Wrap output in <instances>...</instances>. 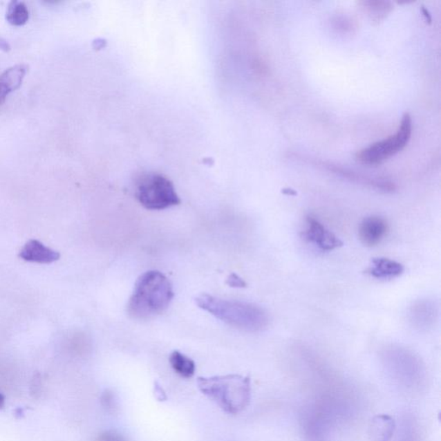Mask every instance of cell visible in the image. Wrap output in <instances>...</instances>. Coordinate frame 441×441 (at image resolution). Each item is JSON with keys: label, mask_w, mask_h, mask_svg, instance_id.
<instances>
[{"label": "cell", "mask_w": 441, "mask_h": 441, "mask_svg": "<svg viewBox=\"0 0 441 441\" xmlns=\"http://www.w3.org/2000/svg\"><path fill=\"white\" fill-rule=\"evenodd\" d=\"M100 401L101 404L106 409V411H114L115 408V399L113 392L110 390L104 391L102 395H101Z\"/></svg>", "instance_id": "16"}, {"label": "cell", "mask_w": 441, "mask_h": 441, "mask_svg": "<svg viewBox=\"0 0 441 441\" xmlns=\"http://www.w3.org/2000/svg\"><path fill=\"white\" fill-rule=\"evenodd\" d=\"M135 198L150 211H162L180 204L173 182L158 173H144L135 181Z\"/></svg>", "instance_id": "4"}, {"label": "cell", "mask_w": 441, "mask_h": 441, "mask_svg": "<svg viewBox=\"0 0 441 441\" xmlns=\"http://www.w3.org/2000/svg\"><path fill=\"white\" fill-rule=\"evenodd\" d=\"M226 283L227 285L234 287V288H245L247 286L246 282L236 274H230Z\"/></svg>", "instance_id": "18"}, {"label": "cell", "mask_w": 441, "mask_h": 441, "mask_svg": "<svg viewBox=\"0 0 441 441\" xmlns=\"http://www.w3.org/2000/svg\"><path fill=\"white\" fill-rule=\"evenodd\" d=\"M395 423L388 415H376L370 422L369 433L373 441H391L394 435Z\"/></svg>", "instance_id": "12"}, {"label": "cell", "mask_w": 441, "mask_h": 441, "mask_svg": "<svg viewBox=\"0 0 441 441\" xmlns=\"http://www.w3.org/2000/svg\"><path fill=\"white\" fill-rule=\"evenodd\" d=\"M174 292L169 279L159 271H149L139 276L127 311L136 320H148L165 312Z\"/></svg>", "instance_id": "1"}, {"label": "cell", "mask_w": 441, "mask_h": 441, "mask_svg": "<svg viewBox=\"0 0 441 441\" xmlns=\"http://www.w3.org/2000/svg\"><path fill=\"white\" fill-rule=\"evenodd\" d=\"M364 8L372 16V19L380 21L384 19L393 9L391 2L386 1H364Z\"/></svg>", "instance_id": "15"}, {"label": "cell", "mask_w": 441, "mask_h": 441, "mask_svg": "<svg viewBox=\"0 0 441 441\" xmlns=\"http://www.w3.org/2000/svg\"><path fill=\"white\" fill-rule=\"evenodd\" d=\"M5 405H6V398L5 397H3V395L1 393H0V409L5 407Z\"/></svg>", "instance_id": "24"}, {"label": "cell", "mask_w": 441, "mask_h": 441, "mask_svg": "<svg viewBox=\"0 0 441 441\" xmlns=\"http://www.w3.org/2000/svg\"><path fill=\"white\" fill-rule=\"evenodd\" d=\"M404 271V265L387 258H377L373 261L368 274L376 279H391L397 278Z\"/></svg>", "instance_id": "11"}, {"label": "cell", "mask_w": 441, "mask_h": 441, "mask_svg": "<svg viewBox=\"0 0 441 441\" xmlns=\"http://www.w3.org/2000/svg\"><path fill=\"white\" fill-rule=\"evenodd\" d=\"M30 19L29 9L23 1L13 0L10 2L6 12V19L13 26H23Z\"/></svg>", "instance_id": "14"}, {"label": "cell", "mask_w": 441, "mask_h": 441, "mask_svg": "<svg viewBox=\"0 0 441 441\" xmlns=\"http://www.w3.org/2000/svg\"><path fill=\"white\" fill-rule=\"evenodd\" d=\"M200 309L238 330L258 332L265 330L269 323L267 312L254 303L226 300L202 294L196 299Z\"/></svg>", "instance_id": "2"}, {"label": "cell", "mask_w": 441, "mask_h": 441, "mask_svg": "<svg viewBox=\"0 0 441 441\" xmlns=\"http://www.w3.org/2000/svg\"><path fill=\"white\" fill-rule=\"evenodd\" d=\"M412 129L411 115L406 112L402 115L400 125L394 135L359 150L356 153L357 160L363 165L372 167L381 165L407 147L411 142Z\"/></svg>", "instance_id": "5"}, {"label": "cell", "mask_w": 441, "mask_h": 441, "mask_svg": "<svg viewBox=\"0 0 441 441\" xmlns=\"http://www.w3.org/2000/svg\"><path fill=\"white\" fill-rule=\"evenodd\" d=\"M311 162L316 164L318 167L324 168L325 170L330 171V173L336 174L337 176L348 178V180L356 182V183L370 185V187L384 191H393L395 190L394 184L391 181L384 180V178H373L365 176V175L348 169V168L336 165L334 163L323 162V160H311Z\"/></svg>", "instance_id": "6"}, {"label": "cell", "mask_w": 441, "mask_h": 441, "mask_svg": "<svg viewBox=\"0 0 441 441\" xmlns=\"http://www.w3.org/2000/svg\"><path fill=\"white\" fill-rule=\"evenodd\" d=\"M169 363L174 372L184 379H191L194 376L196 365L194 360L178 351L171 353Z\"/></svg>", "instance_id": "13"}, {"label": "cell", "mask_w": 441, "mask_h": 441, "mask_svg": "<svg viewBox=\"0 0 441 441\" xmlns=\"http://www.w3.org/2000/svg\"><path fill=\"white\" fill-rule=\"evenodd\" d=\"M283 194H286V195H290V196H296L297 191L292 190V189H290V188H287V189H283V190L282 191Z\"/></svg>", "instance_id": "23"}, {"label": "cell", "mask_w": 441, "mask_h": 441, "mask_svg": "<svg viewBox=\"0 0 441 441\" xmlns=\"http://www.w3.org/2000/svg\"><path fill=\"white\" fill-rule=\"evenodd\" d=\"M0 50L6 52V53L10 50V46L8 44V41H7L6 39H3V38L2 37H0Z\"/></svg>", "instance_id": "21"}, {"label": "cell", "mask_w": 441, "mask_h": 441, "mask_svg": "<svg viewBox=\"0 0 441 441\" xmlns=\"http://www.w3.org/2000/svg\"><path fill=\"white\" fill-rule=\"evenodd\" d=\"M421 10L422 15L424 16L426 22H428L429 24H431L433 19L431 14H430L429 12V10L428 9H426L424 6H422Z\"/></svg>", "instance_id": "22"}, {"label": "cell", "mask_w": 441, "mask_h": 441, "mask_svg": "<svg viewBox=\"0 0 441 441\" xmlns=\"http://www.w3.org/2000/svg\"><path fill=\"white\" fill-rule=\"evenodd\" d=\"M388 232V224L386 220L379 216H368L360 223L359 236L360 241L367 247H375L379 245Z\"/></svg>", "instance_id": "8"}, {"label": "cell", "mask_w": 441, "mask_h": 441, "mask_svg": "<svg viewBox=\"0 0 441 441\" xmlns=\"http://www.w3.org/2000/svg\"><path fill=\"white\" fill-rule=\"evenodd\" d=\"M41 379L37 377H35L32 383H31L30 392L31 395H33L35 397H37L38 395L41 394Z\"/></svg>", "instance_id": "19"}, {"label": "cell", "mask_w": 441, "mask_h": 441, "mask_svg": "<svg viewBox=\"0 0 441 441\" xmlns=\"http://www.w3.org/2000/svg\"><path fill=\"white\" fill-rule=\"evenodd\" d=\"M19 256L24 261L33 263L50 264L59 260V254L39 241L30 240L21 250Z\"/></svg>", "instance_id": "9"}, {"label": "cell", "mask_w": 441, "mask_h": 441, "mask_svg": "<svg viewBox=\"0 0 441 441\" xmlns=\"http://www.w3.org/2000/svg\"><path fill=\"white\" fill-rule=\"evenodd\" d=\"M96 441H128V440L118 432L104 431L97 435Z\"/></svg>", "instance_id": "17"}, {"label": "cell", "mask_w": 441, "mask_h": 441, "mask_svg": "<svg viewBox=\"0 0 441 441\" xmlns=\"http://www.w3.org/2000/svg\"><path fill=\"white\" fill-rule=\"evenodd\" d=\"M155 394L156 398L158 399L159 401H165L167 399L166 392L164 391L163 388L159 386L158 384H156Z\"/></svg>", "instance_id": "20"}, {"label": "cell", "mask_w": 441, "mask_h": 441, "mask_svg": "<svg viewBox=\"0 0 441 441\" xmlns=\"http://www.w3.org/2000/svg\"><path fill=\"white\" fill-rule=\"evenodd\" d=\"M198 387L209 400L229 415L243 412L250 404L252 395L250 377L240 374L200 377Z\"/></svg>", "instance_id": "3"}, {"label": "cell", "mask_w": 441, "mask_h": 441, "mask_svg": "<svg viewBox=\"0 0 441 441\" xmlns=\"http://www.w3.org/2000/svg\"><path fill=\"white\" fill-rule=\"evenodd\" d=\"M28 68L26 64H17L0 75V104L5 103L7 96L22 85Z\"/></svg>", "instance_id": "10"}, {"label": "cell", "mask_w": 441, "mask_h": 441, "mask_svg": "<svg viewBox=\"0 0 441 441\" xmlns=\"http://www.w3.org/2000/svg\"><path fill=\"white\" fill-rule=\"evenodd\" d=\"M307 223V240L316 245L320 250L332 251L342 246V241L313 216H308Z\"/></svg>", "instance_id": "7"}]
</instances>
